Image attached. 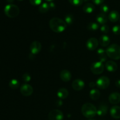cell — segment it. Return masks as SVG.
I'll return each mask as SVG.
<instances>
[{
    "instance_id": "obj_27",
    "label": "cell",
    "mask_w": 120,
    "mask_h": 120,
    "mask_svg": "<svg viewBox=\"0 0 120 120\" xmlns=\"http://www.w3.org/2000/svg\"><path fill=\"white\" fill-rule=\"evenodd\" d=\"M99 25L96 22H90L87 25V29L90 30H96L98 29Z\"/></svg>"
},
{
    "instance_id": "obj_24",
    "label": "cell",
    "mask_w": 120,
    "mask_h": 120,
    "mask_svg": "<svg viewBox=\"0 0 120 120\" xmlns=\"http://www.w3.org/2000/svg\"><path fill=\"white\" fill-rule=\"evenodd\" d=\"M49 9H50V7H49V4L44 2L40 5L39 8V11L42 14H45V13L47 12Z\"/></svg>"
},
{
    "instance_id": "obj_28",
    "label": "cell",
    "mask_w": 120,
    "mask_h": 120,
    "mask_svg": "<svg viewBox=\"0 0 120 120\" xmlns=\"http://www.w3.org/2000/svg\"><path fill=\"white\" fill-rule=\"evenodd\" d=\"M69 2L74 6H80L83 4V0H69Z\"/></svg>"
},
{
    "instance_id": "obj_36",
    "label": "cell",
    "mask_w": 120,
    "mask_h": 120,
    "mask_svg": "<svg viewBox=\"0 0 120 120\" xmlns=\"http://www.w3.org/2000/svg\"><path fill=\"white\" fill-rule=\"evenodd\" d=\"M96 83H94V82H90V84H89V86H90V88H94L96 86Z\"/></svg>"
},
{
    "instance_id": "obj_13",
    "label": "cell",
    "mask_w": 120,
    "mask_h": 120,
    "mask_svg": "<svg viewBox=\"0 0 120 120\" xmlns=\"http://www.w3.org/2000/svg\"><path fill=\"white\" fill-rule=\"evenodd\" d=\"M110 114L111 117L115 119L120 118V107L118 105L112 107L110 110Z\"/></svg>"
},
{
    "instance_id": "obj_35",
    "label": "cell",
    "mask_w": 120,
    "mask_h": 120,
    "mask_svg": "<svg viewBox=\"0 0 120 120\" xmlns=\"http://www.w3.org/2000/svg\"><path fill=\"white\" fill-rule=\"evenodd\" d=\"M49 7H50V9L51 8V9H54V8H55V4L54 2H50V3L49 4Z\"/></svg>"
},
{
    "instance_id": "obj_44",
    "label": "cell",
    "mask_w": 120,
    "mask_h": 120,
    "mask_svg": "<svg viewBox=\"0 0 120 120\" xmlns=\"http://www.w3.org/2000/svg\"></svg>"
},
{
    "instance_id": "obj_41",
    "label": "cell",
    "mask_w": 120,
    "mask_h": 120,
    "mask_svg": "<svg viewBox=\"0 0 120 120\" xmlns=\"http://www.w3.org/2000/svg\"><path fill=\"white\" fill-rule=\"evenodd\" d=\"M88 120H94V119H91V118H90V119H89Z\"/></svg>"
},
{
    "instance_id": "obj_11",
    "label": "cell",
    "mask_w": 120,
    "mask_h": 120,
    "mask_svg": "<svg viewBox=\"0 0 120 120\" xmlns=\"http://www.w3.org/2000/svg\"><path fill=\"white\" fill-rule=\"evenodd\" d=\"M84 86H85L84 82L82 80L79 79H77L75 80L72 83L73 89L74 90H76V91L82 90V89H84Z\"/></svg>"
},
{
    "instance_id": "obj_38",
    "label": "cell",
    "mask_w": 120,
    "mask_h": 120,
    "mask_svg": "<svg viewBox=\"0 0 120 120\" xmlns=\"http://www.w3.org/2000/svg\"><path fill=\"white\" fill-rule=\"evenodd\" d=\"M56 104L57 106H60V105H61L62 104V101L61 100H57V101H56Z\"/></svg>"
},
{
    "instance_id": "obj_3",
    "label": "cell",
    "mask_w": 120,
    "mask_h": 120,
    "mask_svg": "<svg viewBox=\"0 0 120 120\" xmlns=\"http://www.w3.org/2000/svg\"><path fill=\"white\" fill-rule=\"evenodd\" d=\"M107 56L113 60L120 59V46L117 44H112L109 46L106 49Z\"/></svg>"
},
{
    "instance_id": "obj_14",
    "label": "cell",
    "mask_w": 120,
    "mask_h": 120,
    "mask_svg": "<svg viewBox=\"0 0 120 120\" xmlns=\"http://www.w3.org/2000/svg\"><path fill=\"white\" fill-rule=\"evenodd\" d=\"M60 79L65 82H68L71 80V73L68 70H63L60 74Z\"/></svg>"
},
{
    "instance_id": "obj_22",
    "label": "cell",
    "mask_w": 120,
    "mask_h": 120,
    "mask_svg": "<svg viewBox=\"0 0 120 120\" xmlns=\"http://www.w3.org/2000/svg\"><path fill=\"white\" fill-rule=\"evenodd\" d=\"M95 7L93 4L91 3H87L83 7V9L84 12L87 14H91L94 11Z\"/></svg>"
},
{
    "instance_id": "obj_21",
    "label": "cell",
    "mask_w": 120,
    "mask_h": 120,
    "mask_svg": "<svg viewBox=\"0 0 120 120\" xmlns=\"http://www.w3.org/2000/svg\"><path fill=\"white\" fill-rule=\"evenodd\" d=\"M97 54L98 55V57L102 63L105 62L107 60V55L106 53V51L102 48H100L98 50H97Z\"/></svg>"
},
{
    "instance_id": "obj_10",
    "label": "cell",
    "mask_w": 120,
    "mask_h": 120,
    "mask_svg": "<svg viewBox=\"0 0 120 120\" xmlns=\"http://www.w3.org/2000/svg\"><path fill=\"white\" fill-rule=\"evenodd\" d=\"M42 49L41 43L39 41H34L30 45V50L32 54L35 55L40 52Z\"/></svg>"
},
{
    "instance_id": "obj_29",
    "label": "cell",
    "mask_w": 120,
    "mask_h": 120,
    "mask_svg": "<svg viewBox=\"0 0 120 120\" xmlns=\"http://www.w3.org/2000/svg\"><path fill=\"white\" fill-rule=\"evenodd\" d=\"M100 10L101 11V13L103 14H107L109 11V8L107 5L103 4L100 7Z\"/></svg>"
},
{
    "instance_id": "obj_30",
    "label": "cell",
    "mask_w": 120,
    "mask_h": 120,
    "mask_svg": "<svg viewBox=\"0 0 120 120\" xmlns=\"http://www.w3.org/2000/svg\"><path fill=\"white\" fill-rule=\"evenodd\" d=\"M112 32L115 35H120V25H115L112 28Z\"/></svg>"
},
{
    "instance_id": "obj_4",
    "label": "cell",
    "mask_w": 120,
    "mask_h": 120,
    "mask_svg": "<svg viewBox=\"0 0 120 120\" xmlns=\"http://www.w3.org/2000/svg\"><path fill=\"white\" fill-rule=\"evenodd\" d=\"M4 12L8 17L13 18L16 17L19 15V9L18 7L15 5L9 4L5 7Z\"/></svg>"
},
{
    "instance_id": "obj_2",
    "label": "cell",
    "mask_w": 120,
    "mask_h": 120,
    "mask_svg": "<svg viewBox=\"0 0 120 120\" xmlns=\"http://www.w3.org/2000/svg\"><path fill=\"white\" fill-rule=\"evenodd\" d=\"M97 110L96 106L91 103H86L82 107V112L83 116L88 118H91L97 114Z\"/></svg>"
},
{
    "instance_id": "obj_16",
    "label": "cell",
    "mask_w": 120,
    "mask_h": 120,
    "mask_svg": "<svg viewBox=\"0 0 120 120\" xmlns=\"http://www.w3.org/2000/svg\"><path fill=\"white\" fill-rule=\"evenodd\" d=\"M108 18L111 22H116L120 19V14L117 11H112L109 14Z\"/></svg>"
},
{
    "instance_id": "obj_42",
    "label": "cell",
    "mask_w": 120,
    "mask_h": 120,
    "mask_svg": "<svg viewBox=\"0 0 120 120\" xmlns=\"http://www.w3.org/2000/svg\"><path fill=\"white\" fill-rule=\"evenodd\" d=\"M84 1H86H86H89V0H84Z\"/></svg>"
},
{
    "instance_id": "obj_43",
    "label": "cell",
    "mask_w": 120,
    "mask_h": 120,
    "mask_svg": "<svg viewBox=\"0 0 120 120\" xmlns=\"http://www.w3.org/2000/svg\"><path fill=\"white\" fill-rule=\"evenodd\" d=\"M18 1H23V0H18Z\"/></svg>"
},
{
    "instance_id": "obj_25",
    "label": "cell",
    "mask_w": 120,
    "mask_h": 120,
    "mask_svg": "<svg viewBox=\"0 0 120 120\" xmlns=\"http://www.w3.org/2000/svg\"><path fill=\"white\" fill-rule=\"evenodd\" d=\"M9 86L12 89H16L19 86V82L18 80L14 79L9 81Z\"/></svg>"
},
{
    "instance_id": "obj_39",
    "label": "cell",
    "mask_w": 120,
    "mask_h": 120,
    "mask_svg": "<svg viewBox=\"0 0 120 120\" xmlns=\"http://www.w3.org/2000/svg\"><path fill=\"white\" fill-rule=\"evenodd\" d=\"M7 1L8 2V3L11 4V3H12L13 2H14V0H7Z\"/></svg>"
},
{
    "instance_id": "obj_37",
    "label": "cell",
    "mask_w": 120,
    "mask_h": 120,
    "mask_svg": "<svg viewBox=\"0 0 120 120\" xmlns=\"http://www.w3.org/2000/svg\"><path fill=\"white\" fill-rule=\"evenodd\" d=\"M116 86L117 87L120 89V80H118L117 81H116Z\"/></svg>"
},
{
    "instance_id": "obj_17",
    "label": "cell",
    "mask_w": 120,
    "mask_h": 120,
    "mask_svg": "<svg viewBox=\"0 0 120 120\" xmlns=\"http://www.w3.org/2000/svg\"><path fill=\"white\" fill-rule=\"evenodd\" d=\"M57 96L60 99H64L66 98L69 96V92L68 90L64 88H60L59 89L57 92Z\"/></svg>"
},
{
    "instance_id": "obj_32",
    "label": "cell",
    "mask_w": 120,
    "mask_h": 120,
    "mask_svg": "<svg viewBox=\"0 0 120 120\" xmlns=\"http://www.w3.org/2000/svg\"><path fill=\"white\" fill-rule=\"evenodd\" d=\"M100 30L103 33H104V34H107V33H108L109 32L110 29H109V26L106 25H103L101 27Z\"/></svg>"
},
{
    "instance_id": "obj_34",
    "label": "cell",
    "mask_w": 120,
    "mask_h": 120,
    "mask_svg": "<svg viewBox=\"0 0 120 120\" xmlns=\"http://www.w3.org/2000/svg\"><path fill=\"white\" fill-rule=\"evenodd\" d=\"M104 0H92L93 2L96 5H100L102 4L104 2Z\"/></svg>"
},
{
    "instance_id": "obj_33",
    "label": "cell",
    "mask_w": 120,
    "mask_h": 120,
    "mask_svg": "<svg viewBox=\"0 0 120 120\" xmlns=\"http://www.w3.org/2000/svg\"><path fill=\"white\" fill-rule=\"evenodd\" d=\"M29 2L32 5L37 6L42 4V0H29Z\"/></svg>"
},
{
    "instance_id": "obj_18",
    "label": "cell",
    "mask_w": 120,
    "mask_h": 120,
    "mask_svg": "<svg viewBox=\"0 0 120 120\" xmlns=\"http://www.w3.org/2000/svg\"><path fill=\"white\" fill-rule=\"evenodd\" d=\"M99 42L101 46H107L109 45L110 43V39L107 35H102L100 38Z\"/></svg>"
},
{
    "instance_id": "obj_40",
    "label": "cell",
    "mask_w": 120,
    "mask_h": 120,
    "mask_svg": "<svg viewBox=\"0 0 120 120\" xmlns=\"http://www.w3.org/2000/svg\"><path fill=\"white\" fill-rule=\"evenodd\" d=\"M45 1H48V2H52L53 1V0H45Z\"/></svg>"
},
{
    "instance_id": "obj_7",
    "label": "cell",
    "mask_w": 120,
    "mask_h": 120,
    "mask_svg": "<svg viewBox=\"0 0 120 120\" xmlns=\"http://www.w3.org/2000/svg\"><path fill=\"white\" fill-rule=\"evenodd\" d=\"M49 120H63V114L59 110H53L48 114Z\"/></svg>"
},
{
    "instance_id": "obj_9",
    "label": "cell",
    "mask_w": 120,
    "mask_h": 120,
    "mask_svg": "<svg viewBox=\"0 0 120 120\" xmlns=\"http://www.w3.org/2000/svg\"><path fill=\"white\" fill-rule=\"evenodd\" d=\"M98 45V40L95 38H91L87 41L86 47L88 50H90V51H93L97 49Z\"/></svg>"
},
{
    "instance_id": "obj_20",
    "label": "cell",
    "mask_w": 120,
    "mask_h": 120,
    "mask_svg": "<svg viewBox=\"0 0 120 120\" xmlns=\"http://www.w3.org/2000/svg\"><path fill=\"white\" fill-rule=\"evenodd\" d=\"M96 20H97V22L99 23L100 24L104 25L107 22L108 18L106 14H103V13H100V14H99L97 16Z\"/></svg>"
},
{
    "instance_id": "obj_5",
    "label": "cell",
    "mask_w": 120,
    "mask_h": 120,
    "mask_svg": "<svg viewBox=\"0 0 120 120\" xmlns=\"http://www.w3.org/2000/svg\"><path fill=\"white\" fill-rule=\"evenodd\" d=\"M104 64L101 62H96L92 63L90 69L93 73L95 75H100L104 71Z\"/></svg>"
},
{
    "instance_id": "obj_23",
    "label": "cell",
    "mask_w": 120,
    "mask_h": 120,
    "mask_svg": "<svg viewBox=\"0 0 120 120\" xmlns=\"http://www.w3.org/2000/svg\"><path fill=\"white\" fill-rule=\"evenodd\" d=\"M90 97L93 100H97L100 97V93L97 89H93L90 91Z\"/></svg>"
},
{
    "instance_id": "obj_15",
    "label": "cell",
    "mask_w": 120,
    "mask_h": 120,
    "mask_svg": "<svg viewBox=\"0 0 120 120\" xmlns=\"http://www.w3.org/2000/svg\"><path fill=\"white\" fill-rule=\"evenodd\" d=\"M105 68L107 70L110 72H114L116 71L118 69V66H117V63H115L113 61H108L105 63Z\"/></svg>"
},
{
    "instance_id": "obj_6",
    "label": "cell",
    "mask_w": 120,
    "mask_h": 120,
    "mask_svg": "<svg viewBox=\"0 0 120 120\" xmlns=\"http://www.w3.org/2000/svg\"><path fill=\"white\" fill-rule=\"evenodd\" d=\"M110 83V79L106 76L100 77L96 81V85L100 89H105L109 86Z\"/></svg>"
},
{
    "instance_id": "obj_31",
    "label": "cell",
    "mask_w": 120,
    "mask_h": 120,
    "mask_svg": "<svg viewBox=\"0 0 120 120\" xmlns=\"http://www.w3.org/2000/svg\"><path fill=\"white\" fill-rule=\"evenodd\" d=\"M22 79L24 81L25 83H28V82H30V79H31V77L29 75V74L28 73H25L24 75H23L22 76Z\"/></svg>"
},
{
    "instance_id": "obj_26",
    "label": "cell",
    "mask_w": 120,
    "mask_h": 120,
    "mask_svg": "<svg viewBox=\"0 0 120 120\" xmlns=\"http://www.w3.org/2000/svg\"><path fill=\"white\" fill-rule=\"evenodd\" d=\"M64 20L66 24L71 25L74 22V16L71 14H67L64 17Z\"/></svg>"
},
{
    "instance_id": "obj_12",
    "label": "cell",
    "mask_w": 120,
    "mask_h": 120,
    "mask_svg": "<svg viewBox=\"0 0 120 120\" xmlns=\"http://www.w3.org/2000/svg\"><path fill=\"white\" fill-rule=\"evenodd\" d=\"M109 100L112 104H118L120 103V94L117 92L112 93L109 96Z\"/></svg>"
},
{
    "instance_id": "obj_19",
    "label": "cell",
    "mask_w": 120,
    "mask_h": 120,
    "mask_svg": "<svg viewBox=\"0 0 120 120\" xmlns=\"http://www.w3.org/2000/svg\"><path fill=\"white\" fill-rule=\"evenodd\" d=\"M108 111V106L105 104H102L100 105L97 111V114L99 116H104L107 114Z\"/></svg>"
},
{
    "instance_id": "obj_1",
    "label": "cell",
    "mask_w": 120,
    "mask_h": 120,
    "mask_svg": "<svg viewBox=\"0 0 120 120\" xmlns=\"http://www.w3.org/2000/svg\"><path fill=\"white\" fill-rule=\"evenodd\" d=\"M49 26L55 32L61 33L65 30L67 24L64 21L59 18H53L49 21Z\"/></svg>"
},
{
    "instance_id": "obj_8",
    "label": "cell",
    "mask_w": 120,
    "mask_h": 120,
    "mask_svg": "<svg viewBox=\"0 0 120 120\" xmlns=\"http://www.w3.org/2000/svg\"><path fill=\"white\" fill-rule=\"evenodd\" d=\"M21 94L24 96H29L32 94L33 93V87L29 84L25 83L22 84V86L20 89Z\"/></svg>"
}]
</instances>
